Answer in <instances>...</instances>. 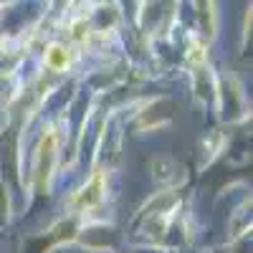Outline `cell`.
<instances>
[{
    "label": "cell",
    "instance_id": "1",
    "mask_svg": "<svg viewBox=\"0 0 253 253\" xmlns=\"http://www.w3.org/2000/svg\"><path fill=\"white\" fill-rule=\"evenodd\" d=\"M56 129H48L41 139V155H38V177H41V187H48V177L53 170V157H56Z\"/></svg>",
    "mask_w": 253,
    "mask_h": 253
},
{
    "label": "cell",
    "instance_id": "2",
    "mask_svg": "<svg viewBox=\"0 0 253 253\" xmlns=\"http://www.w3.org/2000/svg\"><path fill=\"white\" fill-rule=\"evenodd\" d=\"M101 198H104V175L96 172V175L91 177V182L74 198V208H76V210H89V208L99 205Z\"/></svg>",
    "mask_w": 253,
    "mask_h": 253
},
{
    "label": "cell",
    "instance_id": "3",
    "mask_svg": "<svg viewBox=\"0 0 253 253\" xmlns=\"http://www.w3.org/2000/svg\"><path fill=\"white\" fill-rule=\"evenodd\" d=\"M69 63H71V56L63 46H51L46 51V66L51 71H63V69H69Z\"/></svg>",
    "mask_w": 253,
    "mask_h": 253
}]
</instances>
